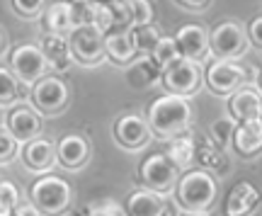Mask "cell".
<instances>
[{
  "instance_id": "1",
  "label": "cell",
  "mask_w": 262,
  "mask_h": 216,
  "mask_svg": "<svg viewBox=\"0 0 262 216\" xmlns=\"http://www.w3.org/2000/svg\"><path fill=\"white\" fill-rule=\"evenodd\" d=\"M192 122V104L187 97H178V95H160L148 104V114H146V124H148L150 134H156L158 139H175L180 134H185Z\"/></svg>"
},
{
  "instance_id": "33",
  "label": "cell",
  "mask_w": 262,
  "mask_h": 216,
  "mask_svg": "<svg viewBox=\"0 0 262 216\" xmlns=\"http://www.w3.org/2000/svg\"><path fill=\"white\" fill-rule=\"evenodd\" d=\"M80 216H126V214H124V207H119L112 199H107L102 204H90V207L80 209Z\"/></svg>"
},
{
  "instance_id": "14",
  "label": "cell",
  "mask_w": 262,
  "mask_h": 216,
  "mask_svg": "<svg viewBox=\"0 0 262 216\" xmlns=\"http://www.w3.org/2000/svg\"><path fill=\"white\" fill-rule=\"evenodd\" d=\"M150 129L146 119L139 117V114H124L114 122V139L117 143L126 150H141L146 148L150 141Z\"/></svg>"
},
{
  "instance_id": "22",
  "label": "cell",
  "mask_w": 262,
  "mask_h": 216,
  "mask_svg": "<svg viewBox=\"0 0 262 216\" xmlns=\"http://www.w3.org/2000/svg\"><path fill=\"white\" fill-rule=\"evenodd\" d=\"M104 56L117 66H129L131 61H136V49L131 44L129 32H110L104 34Z\"/></svg>"
},
{
  "instance_id": "5",
  "label": "cell",
  "mask_w": 262,
  "mask_h": 216,
  "mask_svg": "<svg viewBox=\"0 0 262 216\" xmlns=\"http://www.w3.org/2000/svg\"><path fill=\"white\" fill-rule=\"evenodd\" d=\"M139 180L143 189H150L156 195H168L175 189L180 180V170L170 163L163 153H150L148 158L141 160L139 165Z\"/></svg>"
},
{
  "instance_id": "20",
  "label": "cell",
  "mask_w": 262,
  "mask_h": 216,
  "mask_svg": "<svg viewBox=\"0 0 262 216\" xmlns=\"http://www.w3.org/2000/svg\"><path fill=\"white\" fill-rule=\"evenodd\" d=\"M163 209H165V197L143 187L131 192L124 202V214L126 216H160Z\"/></svg>"
},
{
  "instance_id": "8",
  "label": "cell",
  "mask_w": 262,
  "mask_h": 216,
  "mask_svg": "<svg viewBox=\"0 0 262 216\" xmlns=\"http://www.w3.org/2000/svg\"><path fill=\"white\" fill-rule=\"evenodd\" d=\"M204 83L206 88L211 90L214 95H231L235 90L245 88L248 83V75H245V66H241L238 61H209V66L204 71Z\"/></svg>"
},
{
  "instance_id": "37",
  "label": "cell",
  "mask_w": 262,
  "mask_h": 216,
  "mask_svg": "<svg viewBox=\"0 0 262 216\" xmlns=\"http://www.w3.org/2000/svg\"><path fill=\"white\" fill-rule=\"evenodd\" d=\"M245 32H248V39H250V44H255L257 49H262V15H257V17L245 27Z\"/></svg>"
},
{
  "instance_id": "34",
  "label": "cell",
  "mask_w": 262,
  "mask_h": 216,
  "mask_svg": "<svg viewBox=\"0 0 262 216\" xmlns=\"http://www.w3.org/2000/svg\"><path fill=\"white\" fill-rule=\"evenodd\" d=\"M47 8L44 0H32V3H25V0H12V10L17 12L19 17H27V19H34L39 17L41 12Z\"/></svg>"
},
{
  "instance_id": "13",
  "label": "cell",
  "mask_w": 262,
  "mask_h": 216,
  "mask_svg": "<svg viewBox=\"0 0 262 216\" xmlns=\"http://www.w3.org/2000/svg\"><path fill=\"white\" fill-rule=\"evenodd\" d=\"M19 160H22V165L27 170H32V172L49 175V170L56 165V143L51 141V139L37 136V139H32V141L22 143Z\"/></svg>"
},
{
  "instance_id": "11",
  "label": "cell",
  "mask_w": 262,
  "mask_h": 216,
  "mask_svg": "<svg viewBox=\"0 0 262 216\" xmlns=\"http://www.w3.org/2000/svg\"><path fill=\"white\" fill-rule=\"evenodd\" d=\"M5 129L12 134V139L17 143H27L41 134V114L29 102L12 104L5 117Z\"/></svg>"
},
{
  "instance_id": "42",
  "label": "cell",
  "mask_w": 262,
  "mask_h": 216,
  "mask_svg": "<svg viewBox=\"0 0 262 216\" xmlns=\"http://www.w3.org/2000/svg\"><path fill=\"white\" fill-rule=\"evenodd\" d=\"M10 214H12V209H10V207H5V204L0 202V216H10Z\"/></svg>"
},
{
  "instance_id": "24",
  "label": "cell",
  "mask_w": 262,
  "mask_h": 216,
  "mask_svg": "<svg viewBox=\"0 0 262 216\" xmlns=\"http://www.w3.org/2000/svg\"><path fill=\"white\" fill-rule=\"evenodd\" d=\"M44 29H47V34H63V37H68L73 32L68 3H54V5H49L47 12H44Z\"/></svg>"
},
{
  "instance_id": "32",
  "label": "cell",
  "mask_w": 262,
  "mask_h": 216,
  "mask_svg": "<svg viewBox=\"0 0 262 216\" xmlns=\"http://www.w3.org/2000/svg\"><path fill=\"white\" fill-rule=\"evenodd\" d=\"M131 25H153V5L148 0H131Z\"/></svg>"
},
{
  "instance_id": "19",
  "label": "cell",
  "mask_w": 262,
  "mask_h": 216,
  "mask_svg": "<svg viewBox=\"0 0 262 216\" xmlns=\"http://www.w3.org/2000/svg\"><path fill=\"white\" fill-rule=\"evenodd\" d=\"M231 143L241 158H255L257 153H262V122L255 119V122L235 124Z\"/></svg>"
},
{
  "instance_id": "4",
  "label": "cell",
  "mask_w": 262,
  "mask_h": 216,
  "mask_svg": "<svg viewBox=\"0 0 262 216\" xmlns=\"http://www.w3.org/2000/svg\"><path fill=\"white\" fill-rule=\"evenodd\" d=\"M250 49L245 25L235 19H221L209 32V54L219 61H238Z\"/></svg>"
},
{
  "instance_id": "35",
  "label": "cell",
  "mask_w": 262,
  "mask_h": 216,
  "mask_svg": "<svg viewBox=\"0 0 262 216\" xmlns=\"http://www.w3.org/2000/svg\"><path fill=\"white\" fill-rule=\"evenodd\" d=\"M17 146L19 143L12 139V134L8 129H0V165H5L17 156Z\"/></svg>"
},
{
  "instance_id": "25",
  "label": "cell",
  "mask_w": 262,
  "mask_h": 216,
  "mask_svg": "<svg viewBox=\"0 0 262 216\" xmlns=\"http://www.w3.org/2000/svg\"><path fill=\"white\" fill-rule=\"evenodd\" d=\"M129 37H131V44H134L139 56H150L153 49L158 47L163 32L158 29V25H141V27L129 29Z\"/></svg>"
},
{
  "instance_id": "26",
  "label": "cell",
  "mask_w": 262,
  "mask_h": 216,
  "mask_svg": "<svg viewBox=\"0 0 262 216\" xmlns=\"http://www.w3.org/2000/svg\"><path fill=\"white\" fill-rule=\"evenodd\" d=\"M194 160L202 163V170L206 172H219V175H226L228 172V158L221 148H216L214 143H206V146H196V156Z\"/></svg>"
},
{
  "instance_id": "27",
  "label": "cell",
  "mask_w": 262,
  "mask_h": 216,
  "mask_svg": "<svg viewBox=\"0 0 262 216\" xmlns=\"http://www.w3.org/2000/svg\"><path fill=\"white\" fill-rule=\"evenodd\" d=\"M150 58H153V63L160 68V73H163L165 68H170L172 63H178L182 56H180V49H178V44H175L172 34H163V37H160L158 47L153 49Z\"/></svg>"
},
{
  "instance_id": "9",
  "label": "cell",
  "mask_w": 262,
  "mask_h": 216,
  "mask_svg": "<svg viewBox=\"0 0 262 216\" xmlns=\"http://www.w3.org/2000/svg\"><path fill=\"white\" fill-rule=\"evenodd\" d=\"M68 47L73 63L80 66H100L104 58V34H100L95 27H80L68 34Z\"/></svg>"
},
{
  "instance_id": "38",
  "label": "cell",
  "mask_w": 262,
  "mask_h": 216,
  "mask_svg": "<svg viewBox=\"0 0 262 216\" xmlns=\"http://www.w3.org/2000/svg\"><path fill=\"white\" fill-rule=\"evenodd\" d=\"M10 216H41V214H39V209L34 207L32 202H19L17 207L12 209Z\"/></svg>"
},
{
  "instance_id": "43",
  "label": "cell",
  "mask_w": 262,
  "mask_h": 216,
  "mask_svg": "<svg viewBox=\"0 0 262 216\" xmlns=\"http://www.w3.org/2000/svg\"><path fill=\"white\" fill-rule=\"evenodd\" d=\"M255 90L262 95V71H260V75H257V85H255Z\"/></svg>"
},
{
  "instance_id": "36",
  "label": "cell",
  "mask_w": 262,
  "mask_h": 216,
  "mask_svg": "<svg viewBox=\"0 0 262 216\" xmlns=\"http://www.w3.org/2000/svg\"><path fill=\"white\" fill-rule=\"evenodd\" d=\"M0 202L5 204V207L15 209L19 204V189L15 187V182H10V180H0Z\"/></svg>"
},
{
  "instance_id": "7",
  "label": "cell",
  "mask_w": 262,
  "mask_h": 216,
  "mask_svg": "<svg viewBox=\"0 0 262 216\" xmlns=\"http://www.w3.org/2000/svg\"><path fill=\"white\" fill-rule=\"evenodd\" d=\"M68 85L58 75L49 73L29 88V102L39 114H56L68 104Z\"/></svg>"
},
{
  "instance_id": "2",
  "label": "cell",
  "mask_w": 262,
  "mask_h": 216,
  "mask_svg": "<svg viewBox=\"0 0 262 216\" xmlns=\"http://www.w3.org/2000/svg\"><path fill=\"white\" fill-rule=\"evenodd\" d=\"M216 195H219L216 178L202 168L182 172L175 185V199H178L175 204L185 214H206L214 207Z\"/></svg>"
},
{
  "instance_id": "45",
  "label": "cell",
  "mask_w": 262,
  "mask_h": 216,
  "mask_svg": "<svg viewBox=\"0 0 262 216\" xmlns=\"http://www.w3.org/2000/svg\"><path fill=\"white\" fill-rule=\"evenodd\" d=\"M260 122H262V117H260Z\"/></svg>"
},
{
  "instance_id": "29",
  "label": "cell",
  "mask_w": 262,
  "mask_h": 216,
  "mask_svg": "<svg viewBox=\"0 0 262 216\" xmlns=\"http://www.w3.org/2000/svg\"><path fill=\"white\" fill-rule=\"evenodd\" d=\"M19 80L12 75V71L0 66V107H12L19 102Z\"/></svg>"
},
{
  "instance_id": "30",
  "label": "cell",
  "mask_w": 262,
  "mask_h": 216,
  "mask_svg": "<svg viewBox=\"0 0 262 216\" xmlns=\"http://www.w3.org/2000/svg\"><path fill=\"white\" fill-rule=\"evenodd\" d=\"M233 132H235V122L228 117V114H224V117L214 119V124L209 126V136H211V141H214L216 148H221V150L231 143Z\"/></svg>"
},
{
  "instance_id": "21",
  "label": "cell",
  "mask_w": 262,
  "mask_h": 216,
  "mask_svg": "<svg viewBox=\"0 0 262 216\" xmlns=\"http://www.w3.org/2000/svg\"><path fill=\"white\" fill-rule=\"evenodd\" d=\"M165 158L175 165V168L182 172V170L192 168L194 163V156H196V143H194V136L189 134V129L185 134H180L175 139H170L168 146H165Z\"/></svg>"
},
{
  "instance_id": "12",
  "label": "cell",
  "mask_w": 262,
  "mask_h": 216,
  "mask_svg": "<svg viewBox=\"0 0 262 216\" xmlns=\"http://www.w3.org/2000/svg\"><path fill=\"white\" fill-rule=\"evenodd\" d=\"M172 39H175V44L180 49V56L196 63V66H202V61L211 56L209 54V32L202 25H194V22L192 25H182L172 34Z\"/></svg>"
},
{
  "instance_id": "41",
  "label": "cell",
  "mask_w": 262,
  "mask_h": 216,
  "mask_svg": "<svg viewBox=\"0 0 262 216\" xmlns=\"http://www.w3.org/2000/svg\"><path fill=\"white\" fill-rule=\"evenodd\" d=\"M5 51H8V34L0 29V56H3Z\"/></svg>"
},
{
  "instance_id": "31",
  "label": "cell",
  "mask_w": 262,
  "mask_h": 216,
  "mask_svg": "<svg viewBox=\"0 0 262 216\" xmlns=\"http://www.w3.org/2000/svg\"><path fill=\"white\" fill-rule=\"evenodd\" d=\"M110 15H112V32H129L131 25V0H112L107 3Z\"/></svg>"
},
{
  "instance_id": "17",
  "label": "cell",
  "mask_w": 262,
  "mask_h": 216,
  "mask_svg": "<svg viewBox=\"0 0 262 216\" xmlns=\"http://www.w3.org/2000/svg\"><path fill=\"white\" fill-rule=\"evenodd\" d=\"M39 49H41V54L47 58L49 71H54V75L63 73V71H68L73 66L68 37H63V34H47L44 32V37L39 39Z\"/></svg>"
},
{
  "instance_id": "16",
  "label": "cell",
  "mask_w": 262,
  "mask_h": 216,
  "mask_svg": "<svg viewBox=\"0 0 262 216\" xmlns=\"http://www.w3.org/2000/svg\"><path fill=\"white\" fill-rule=\"evenodd\" d=\"M90 158V143L80 134H66L56 143V163L68 170L83 168Z\"/></svg>"
},
{
  "instance_id": "28",
  "label": "cell",
  "mask_w": 262,
  "mask_h": 216,
  "mask_svg": "<svg viewBox=\"0 0 262 216\" xmlns=\"http://www.w3.org/2000/svg\"><path fill=\"white\" fill-rule=\"evenodd\" d=\"M97 5H100V3H90V0L68 3V12H71V25H73V29L93 27L95 15H97Z\"/></svg>"
},
{
  "instance_id": "18",
  "label": "cell",
  "mask_w": 262,
  "mask_h": 216,
  "mask_svg": "<svg viewBox=\"0 0 262 216\" xmlns=\"http://www.w3.org/2000/svg\"><path fill=\"white\" fill-rule=\"evenodd\" d=\"M260 204V192L250 182H235L224 202V216H250Z\"/></svg>"
},
{
  "instance_id": "15",
  "label": "cell",
  "mask_w": 262,
  "mask_h": 216,
  "mask_svg": "<svg viewBox=\"0 0 262 216\" xmlns=\"http://www.w3.org/2000/svg\"><path fill=\"white\" fill-rule=\"evenodd\" d=\"M228 117L235 124L255 122L262 117V95L255 88H241L228 100Z\"/></svg>"
},
{
  "instance_id": "23",
  "label": "cell",
  "mask_w": 262,
  "mask_h": 216,
  "mask_svg": "<svg viewBox=\"0 0 262 216\" xmlns=\"http://www.w3.org/2000/svg\"><path fill=\"white\" fill-rule=\"evenodd\" d=\"M126 83L136 90H146L160 83V68L153 63L150 56H136V61H131L126 68Z\"/></svg>"
},
{
  "instance_id": "10",
  "label": "cell",
  "mask_w": 262,
  "mask_h": 216,
  "mask_svg": "<svg viewBox=\"0 0 262 216\" xmlns=\"http://www.w3.org/2000/svg\"><path fill=\"white\" fill-rule=\"evenodd\" d=\"M160 83L165 85V90L170 95L189 97L202 85V68L192 63V61H187V58H180L178 63H172L170 68H165L160 73Z\"/></svg>"
},
{
  "instance_id": "44",
  "label": "cell",
  "mask_w": 262,
  "mask_h": 216,
  "mask_svg": "<svg viewBox=\"0 0 262 216\" xmlns=\"http://www.w3.org/2000/svg\"><path fill=\"white\" fill-rule=\"evenodd\" d=\"M185 216H204V214H185Z\"/></svg>"
},
{
  "instance_id": "39",
  "label": "cell",
  "mask_w": 262,
  "mask_h": 216,
  "mask_svg": "<svg viewBox=\"0 0 262 216\" xmlns=\"http://www.w3.org/2000/svg\"><path fill=\"white\" fill-rule=\"evenodd\" d=\"M180 8L189 10V12H204L209 5H211V0H202V3H194V0H180L178 3Z\"/></svg>"
},
{
  "instance_id": "40",
  "label": "cell",
  "mask_w": 262,
  "mask_h": 216,
  "mask_svg": "<svg viewBox=\"0 0 262 216\" xmlns=\"http://www.w3.org/2000/svg\"><path fill=\"white\" fill-rule=\"evenodd\" d=\"M160 216H180L178 204H172V202H165V209H163V214H160Z\"/></svg>"
},
{
  "instance_id": "6",
  "label": "cell",
  "mask_w": 262,
  "mask_h": 216,
  "mask_svg": "<svg viewBox=\"0 0 262 216\" xmlns=\"http://www.w3.org/2000/svg\"><path fill=\"white\" fill-rule=\"evenodd\" d=\"M10 71H12V75L22 85L32 88L37 80L49 75V63L44 58V54H41L39 44H27L25 41V44L12 49V54H10Z\"/></svg>"
},
{
  "instance_id": "3",
  "label": "cell",
  "mask_w": 262,
  "mask_h": 216,
  "mask_svg": "<svg viewBox=\"0 0 262 216\" xmlns=\"http://www.w3.org/2000/svg\"><path fill=\"white\" fill-rule=\"evenodd\" d=\"M29 202L39 209L41 216H63L71 209L73 189L58 175H41L29 189Z\"/></svg>"
}]
</instances>
